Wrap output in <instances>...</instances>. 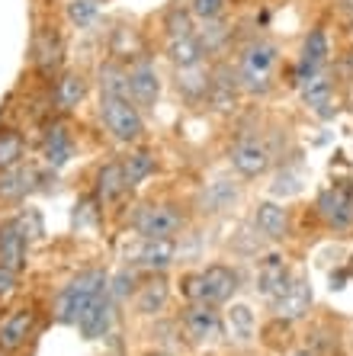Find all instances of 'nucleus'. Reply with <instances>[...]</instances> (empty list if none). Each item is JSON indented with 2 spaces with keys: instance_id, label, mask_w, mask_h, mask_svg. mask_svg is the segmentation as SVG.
Listing matches in <instances>:
<instances>
[{
  "instance_id": "4c0bfd02",
  "label": "nucleus",
  "mask_w": 353,
  "mask_h": 356,
  "mask_svg": "<svg viewBox=\"0 0 353 356\" xmlns=\"http://www.w3.org/2000/svg\"><path fill=\"white\" fill-rule=\"evenodd\" d=\"M17 225L23 228V234H26L29 241L42 238V216L36 212V209H26V212H19V216H17Z\"/></svg>"
},
{
  "instance_id": "cd10ccee",
  "label": "nucleus",
  "mask_w": 353,
  "mask_h": 356,
  "mask_svg": "<svg viewBox=\"0 0 353 356\" xmlns=\"http://www.w3.org/2000/svg\"><path fill=\"white\" fill-rule=\"evenodd\" d=\"M209 77H212V71L205 65L177 67V90L187 99H203V97H209Z\"/></svg>"
},
{
  "instance_id": "72a5a7b5",
  "label": "nucleus",
  "mask_w": 353,
  "mask_h": 356,
  "mask_svg": "<svg viewBox=\"0 0 353 356\" xmlns=\"http://www.w3.org/2000/svg\"><path fill=\"white\" fill-rule=\"evenodd\" d=\"M100 17V3L97 0H71L68 3V19L77 26V29H87V26H93Z\"/></svg>"
},
{
  "instance_id": "f8f14e48",
  "label": "nucleus",
  "mask_w": 353,
  "mask_h": 356,
  "mask_svg": "<svg viewBox=\"0 0 353 356\" xmlns=\"http://www.w3.org/2000/svg\"><path fill=\"white\" fill-rule=\"evenodd\" d=\"M113 318H116V302L109 298V292L103 289L91 302V305L84 308V315H81V321H77V327H81L84 340H100V337H107V334H109Z\"/></svg>"
},
{
  "instance_id": "c756f323",
  "label": "nucleus",
  "mask_w": 353,
  "mask_h": 356,
  "mask_svg": "<svg viewBox=\"0 0 353 356\" xmlns=\"http://www.w3.org/2000/svg\"><path fill=\"white\" fill-rule=\"evenodd\" d=\"M228 337H235L238 343H251L257 334V324H254V312L247 305H231L228 308Z\"/></svg>"
},
{
  "instance_id": "c85d7f7f",
  "label": "nucleus",
  "mask_w": 353,
  "mask_h": 356,
  "mask_svg": "<svg viewBox=\"0 0 353 356\" xmlns=\"http://www.w3.org/2000/svg\"><path fill=\"white\" fill-rule=\"evenodd\" d=\"M155 170H157V161L151 151H132L129 158L123 161V174H125V186H129V190L141 186Z\"/></svg>"
},
{
  "instance_id": "f03ea898",
  "label": "nucleus",
  "mask_w": 353,
  "mask_h": 356,
  "mask_svg": "<svg viewBox=\"0 0 353 356\" xmlns=\"http://www.w3.org/2000/svg\"><path fill=\"white\" fill-rule=\"evenodd\" d=\"M276 65H279V49L276 42L270 39H254L247 42L244 51L238 58V81H241V90L247 93H270L273 87V77H276Z\"/></svg>"
},
{
  "instance_id": "f704fd0d",
  "label": "nucleus",
  "mask_w": 353,
  "mask_h": 356,
  "mask_svg": "<svg viewBox=\"0 0 353 356\" xmlns=\"http://www.w3.org/2000/svg\"><path fill=\"white\" fill-rule=\"evenodd\" d=\"M263 343L270 350H283L292 340V321H286V318H273L267 327H263Z\"/></svg>"
},
{
  "instance_id": "58836bf2",
  "label": "nucleus",
  "mask_w": 353,
  "mask_h": 356,
  "mask_svg": "<svg viewBox=\"0 0 353 356\" xmlns=\"http://www.w3.org/2000/svg\"><path fill=\"white\" fill-rule=\"evenodd\" d=\"M17 289H19V273L7 270V266H0V305H3L7 298H13Z\"/></svg>"
},
{
  "instance_id": "1a4fd4ad",
  "label": "nucleus",
  "mask_w": 353,
  "mask_h": 356,
  "mask_svg": "<svg viewBox=\"0 0 353 356\" xmlns=\"http://www.w3.org/2000/svg\"><path fill=\"white\" fill-rule=\"evenodd\" d=\"M328 55H331V45H328V33L315 26L312 33L305 35L302 42V51H299V65H296V83L308 81V77L321 74L324 65H328Z\"/></svg>"
},
{
  "instance_id": "9b49d317",
  "label": "nucleus",
  "mask_w": 353,
  "mask_h": 356,
  "mask_svg": "<svg viewBox=\"0 0 353 356\" xmlns=\"http://www.w3.org/2000/svg\"><path fill=\"white\" fill-rule=\"evenodd\" d=\"M289 282H292V270H289L286 257L283 254H267L257 266V289L267 302H276L283 292L289 289Z\"/></svg>"
},
{
  "instance_id": "2eb2a0df",
  "label": "nucleus",
  "mask_w": 353,
  "mask_h": 356,
  "mask_svg": "<svg viewBox=\"0 0 353 356\" xmlns=\"http://www.w3.org/2000/svg\"><path fill=\"white\" fill-rule=\"evenodd\" d=\"M273 308H276V318H286V321H299V318L308 315V308H312V282H308V276H292L289 289L273 302Z\"/></svg>"
},
{
  "instance_id": "f257e3e1",
  "label": "nucleus",
  "mask_w": 353,
  "mask_h": 356,
  "mask_svg": "<svg viewBox=\"0 0 353 356\" xmlns=\"http://www.w3.org/2000/svg\"><path fill=\"white\" fill-rule=\"evenodd\" d=\"M107 282H109V273L103 266H87V270H81L74 280H68V286H61V292L55 296V308H52L55 321L58 324H77L84 315V308L107 289Z\"/></svg>"
},
{
  "instance_id": "39448f33",
  "label": "nucleus",
  "mask_w": 353,
  "mask_h": 356,
  "mask_svg": "<svg viewBox=\"0 0 353 356\" xmlns=\"http://www.w3.org/2000/svg\"><path fill=\"white\" fill-rule=\"evenodd\" d=\"M228 161L244 180H257V177H263L270 170L273 145L267 141V135H260V132H241L228 151Z\"/></svg>"
},
{
  "instance_id": "2f4dec72",
  "label": "nucleus",
  "mask_w": 353,
  "mask_h": 356,
  "mask_svg": "<svg viewBox=\"0 0 353 356\" xmlns=\"http://www.w3.org/2000/svg\"><path fill=\"white\" fill-rule=\"evenodd\" d=\"M100 93H125L129 97V81H125V67L119 61H107L100 67Z\"/></svg>"
},
{
  "instance_id": "423d86ee",
  "label": "nucleus",
  "mask_w": 353,
  "mask_h": 356,
  "mask_svg": "<svg viewBox=\"0 0 353 356\" xmlns=\"http://www.w3.org/2000/svg\"><path fill=\"white\" fill-rule=\"evenodd\" d=\"M183 212L171 202H145V206L135 209L132 216V228L139 238H171L177 241V234L183 232Z\"/></svg>"
},
{
  "instance_id": "473e14b6",
  "label": "nucleus",
  "mask_w": 353,
  "mask_h": 356,
  "mask_svg": "<svg viewBox=\"0 0 353 356\" xmlns=\"http://www.w3.org/2000/svg\"><path fill=\"white\" fill-rule=\"evenodd\" d=\"M164 29H167V39H180V35H193V13L180 7H171L164 17Z\"/></svg>"
},
{
  "instance_id": "4468645a",
  "label": "nucleus",
  "mask_w": 353,
  "mask_h": 356,
  "mask_svg": "<svg viewBox=\"0 0 353 356\" xmlns=\"http://www.w3.org/2000/svg\"><path fill=\"white\" fill-rule=\"evenodd\" d=\"M33 327H36V308H13L3 321H0V350L3 353H13L33 337Z\"/></svg>"
},
{
  "instance_id": "a19ab883",
  "label": "nucleus",
  "mask_w": 353,
  "mask_h": 356,
  "mask_svg": "<svg viewBox=\"0 0 353 356\" xmlns=\"http://www.w3.org/2000/svg\"><path fill=\"white\" fill-rule=\"evenodd\" d=\"M289 356H315V350H296V353H289Z\"/></svg>"
},
{
  "instance_id": "0eeeda50",
  "label": "nucleus",
  "mask_w": 353,
  "mask_h": 356,
  "mask_svg": "<svg viewBox=\"0 0 353 356\" xmlns=\"http://www.w3.org/2000/svg\"><path fill=\"white\" fill-rule=\"evenodd\" d=\"M125 81H129V99L141 113H151L161 99V77L157 67L148 55H139L132 61V67H125Z\"/></svg>"
},
{
  "instance_id": "6e6552de",
  "label": "nucleus",
  "mask_w": 353,
  "mask_h": 356,
  "mask_svg": "<svg viewBox=\"0 0 353 356\" xmlns=\"http://www.w3.org/2000/svg\"><path fill=\"white\" fill-rule=\"evenodd\" d=\"M180 324L187 337L196 343H215V340H222L225 331L222 315L215 312V305H205V302H189L180 312Z\"/></svg>"
},
{
  "instance_id": "dca6fc26",
  "label": "nucleus",
  "mask_w": 353,
  "mask_h": 356,
  "mask_svg": "<svg viewBox=\"0 0 353 356\" xmlns=\"http://www.w3.org/2000/svg\"><path fill=\"white\" fill-rule=\"evenodd\" d=\"M173 260H177V241L171 238H141L135 250V264L148 273H164Z\"/></svg>"
},
{
  "instance_id": "9d476101",
  "label": "nucleus",
  "mask_w": 353,
  "mask_h": 356,
  "mask_svg": "<svg viewBox=\"0 0 353 356\" xmlns=\"http://www.w3.org/2000/svg\"><path fill=\"white\" fill-rule=\"evenodd\" d=\"M26 264H29V238L23 234L17 218H7L0 225V266L23 273Z\"/></svg>"
},
{
  "instance_id": "37998d69",
  "label": "nucleus",
  "mask_w": 353,
  "mask_h": 356,
  "mask_svg": "<svg viewBox=\"0 0 353 356\" xmlns=\"http://www.w3.org/2000/svg\"><path fill=\"white\" fill-rule=\"evenodd\" d=\"M347 276H353V264H350V266H347Z\"/></svg>"
},
{
  "instance_id": "a878e982",
  "label": "nucleus",
  "mask_w": 353,
  "mask_h": 356,
  "mask_svg": "<svg viewBox=\"0 0 353 356\" xmlns=\"http://www.w3.org/2000/svg\"><path fill=\"white\" fill-rule=\"evenodd\" d=\"M302 87V103L308 109H315V113H328L331 99H334V83L328 81V74L321 71V74L308 77V81L299 83Z\"/></svg>"
},
{
  "instance_id": "6ab92c4d",
  "label": "nucleus",
  "mask_w": 353,
  "mask_h": 356,
  "mask_svg": "<svg viewBox=\"0 0 353 356\" xmlns=\"http://www.w3.org/2000/svg\"><path fill=\"white\" fill-rule=\"evenodd\" d=\"M238 199H241L238 183L212 180V183H205L203 193H199V212H205V216H222V212H228Z\"/></svg>"
},
{
  "instance_id": "4be33fe9",
  "label": "nucleus",
  "mask_w": 353,
  "mask_h": 356,
  "mask_svg": "<svg viewBox=\"0 0 353 356\" xmlns=\"http://www.w3.org/2000/svg\"><path fill=\"white\" fill-rule=\"evenodd\" d=\"M97 202L100 206H113L116 199H123L129 193L125 186V174H123V161H109L97 170Z\"/></svg>"
},
{
  "instance_id": "b1692460",
  "label": "nucleus",
  "mask_w": 353,
  "mask_h": 356,
  "mask_svg": "<svg viewBox=\"0 0 353 356\" xmlns=\"http://www.w3.org/2000/svg\"><path fill=\"white\" fill-rule=\"evenodd\" d=\"M167 298H171V286H167L164 276H155V280H148L145 286H139L135 289V312L145 318L151 315H161L167 308Z\"/></svg>"
},
{
  "instance_id": "aec40b11",
  "label": "nucleus",
  "mask_w": 353,
  "mask_h": 356,
  "mask_svg": "<svg viewBox=\"0 0 353 356\" xmlns=\"http://www.w3.org/2000/svg\"><path fill=\"white\" fill-rule=\"evenodd\" d=\"M254 228L270 241H286L289 238V212L286 206H279L273 199L260 202L254 212Z\"/></svg>"
},
{
  "instance_id": "f3484780",
  "label": "nucleus",
  "mask_w": 353,
  "mask_h": 356,
  "mask_svg": "<svg viewBox=\"0 0 353 356\" xmlns=\"http://www.w3.org/2000/svg\"><path fill=\"white\" fill-rule=\"evenodd\" d=\"M71 158H74V135H71V129L65 122L49 125V132L42 138V161L52 170H61Z\"/></svg>"
},
{
  "instance_id": "393cba45",
  "label": "nucleus",
  "mask_w": 353,
  "mask_h": 356,
  "mask_svg": "<svg viewBox=\"0 0 353 356\" xmlns=\"http://www.w3.org/2000/svg\"><path fill=\"white\" fill-rule=\"evenodd\" d=\"M52 97H55V106L61 109V113H71V109H77L84 103V97H87V77L77 74V71H65V74L55 81Z\"/></svg>"
},
{
  "instance_id": "a211bd4d",
  "label": "nucleus",
  "mask_w": 353,
  "mask_h": 356,
  "mask_svg": "<svg viewBox=\"0 0 353 356\" xmlns=\"http://www.w3.org/2000/svg\"><path fill=\"white\" fill-rule=\"evenodd\" d=\"M241 93V81H238V67L231 65H215L212 77H209V99H212L215 109H231L235 99Z\"/></svg>"
},
{
  "instance_id": "7c9ffc66",
  "label": "nucleus",
  "mask_w": 353,
  "mask_h": 356,
  "mask_svg": "<svg viewBox=\"0 0 353 356\" xmlns=\"http://www.w3.org/2000/svg\"><path fill=\"white\" fill-rule=\"evenodd\" d=\"M26 158V141L17 129H0V170L23 164Z\"/></svg>"
},
{
  "instance_id": "7ed1b4c3",
  "label": "nucleus",
  "mask_w": 353,
  "mask_h": 356,
  "mask_svg": "<svg viewBox=\"0 0 353 356\" xmlns=\"http://www.w3.org/2000/svg\"><path fill=\"white\" fill-rule=\"evenodd\" d=\"M180 292L187 302H205V305H225L238 292V273L225 264H209L199 273H189L180 280Z\"/></svg>"
},
{
  "instance_id": "e433bc0d",
  "label": "nucleus",
  "mask_w": 353,
  "mask_h": 356,
  "mask_svg": "<svg viewBox=\"0 0 353 356\" xmlns=\"http://www.w3.org/2000/svg\"><path fill=\"white\" fill-rule=\"evenodd\" d=\"M225 7H228V0H189V13L196 19H222Z\"/></svg>"
},
{
  "instance_id": "20e7f679",
  "label": "nucleus",
  "mask_w": 353,
  "mask_h": 356,
  "mask_svg": "<svg viewBox=\"0 0 353 356\" xmlns=\"http://www.w3.org/2000/svg\"><path fill=\"white\" fill-rule=\"evenodd\" d=\"M100 119L107 125V132L123 145H135L145 135L141 109L125 93H100Z\"/></svg>"
},
{
  "instance_id": "79ce46f5",
  "label": "nucleus",
  "mask_w": 353,
  "mask_h": 356,
  "mask_svg": "<svg viewBox=\"0 0 353 356\" xmlns=\"http://www.w3.org/2000/svg\"><path fill=\"white\" fill-rule=\"evenodd\" d=\"M145 356H173V353H167V350H151V353H145Z\"/></svg>"
},
{
  "instance_id": "412c9836",
  "label": "nucleus",
  "mask_w": 353,
  "mask_h": 356,
  "mask_svg": "<svg viewBox=\"0 0 353 356\" xmlns=\"http://www.w3.org/2000/svg\"><path fill=\"white\" fill-rule=\"evenodd\" d=\"M39 170L33 164H17L10 167V170H0V199H23L26 193L36 190V183H39Z\"/></svg>"
},
{
  "instance_id": "bb28decb",
  "label": "nucleus",
  "mask_w": 353,
  "mask_h": 356,
  "mask_svg": "<svg viewBox=\"0 0 353 356\" xmlns=\"http://www.w3.org/2000/svg\"><path fill=\"white\" fill-rule=\"evenodd\" d=\"M167 58H171L173 67L203 65L205 51H203V45H199L196 33H193V35H180V39H167Z\"/></svg>"
},
{
  "instance_id": "5701e85b",
  "label": "nucleus",
  "mask_w": 353,
  "mask_h": 356,
  "mask_svg": "<svg viewBox=\"0 0 353 356\" xmlns=\"http://www.w3.org/2000/svg\"><path fill=\"white\" fill-rule=\"evenodd\" d=\"M61 58H65V45H61V35L55 29H45V33L36 39V49H33V61L39 67V74L52 77L58 74L61 67Z\"/></svg>"
},
{
  "instance_id": "ddd939ff",
  "label": "nucleus",
  "mask_w": 353,
  "mask_h": 356,
  "mask_svg": "<svg viewBox=\"0 0 353 356\" xmlns=\"http://www.w3.org/2000/svg\"><path fill=\"white\" fill-rule=\"evenodd\" d=\"M318 216L337 228V232H344L350 228L353 222V196L347 186H328V190L318 196Z\"/></svg>"
},
{
  "instance_id": "c9c22d12",
  "label": "nucleus",
  "mask_w": 353,
  "mask_h": 356,
  "mask_svg": "<svg viewBox=\"0 0 353 356\" xmlns=\"http://www.w3.org/2000/svg\"><path fill=\"white\" fill-rule=\"evenodd\" d=\"M135 286H139V282H135V276H132L129 270H123V273L116 276V280L107 282V292H109V298H113L116 305H123L125 298L135 292Z\"/></svg>"
},
{
  "instance_id": "ea45409f",
  "label": "nucleus",
  "mask_w": 353,
  "mask_h": 356,
  "mask_svg": "<svg viewBox=\"0 0 353 356\" xmlns=\"http://www.w3.org/2000/svg\"><path fill=\"white\" fill-rule=\"evenodd\" d=\"M337 10H340L344 17H353V0H337Z\"/></svg>"
}]
</instances>
